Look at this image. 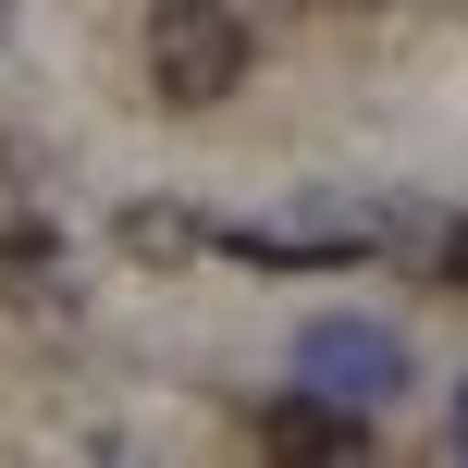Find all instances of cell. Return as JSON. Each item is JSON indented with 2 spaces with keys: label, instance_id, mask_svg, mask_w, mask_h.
Wrapping results in <instances>:
<instances>
[{
  "label": "cell",
  "instance_id": "6da1fadb",
  "mask_svg": "<svg viewBox=\"0 0 468 468\" xmlns=\"http://www.w3.org/2000/svg\"><path fill=\"white\" fill-rule=\"evenodd\" d=\"M148 87L173 112H210L247 87V13L234 0H148Z\"/></svg>",
  "mask_w": 468,
  "mask_h": 468
},
{
  "label": "cell",
  "instance_id": "7a4b0ae2",
  "mask_svg": "<svg viewBox=\"0 0 468 468\" xmlns=\"http://www.w3.org/2000/svg\"><path fill=\"white\" fill-rule=\"evenodd\" d=\"M296 370L321 382V395H346V407H382V395L407 382V357H395L382 321H308V333H296Z\"/></svg>",
  "mask_w": 468,
  "mask_h": 468
},
{
  "label": "cell",
  "instance_id": "3957f363",
  "mask_svg": "<svg viewBox=\"0 0 468 468\" xmlns=\"http://www.w3.org/2000/svg\"><path fill=\"white\" fill-rule=\"evenodd\" d=\"M259 444L271 456H370V407H346V395L308 382V395H283L271 420H259Z\"/></svg>",
  "mask_w": 468,
  "mask_h": 468
},
{
  "label": "cell",
  "instance_id": "277c9868",
  "mask_svg": "<svg viewBox=\"0 0 468 468\" xmlns=\"http://www.w3.org/2000/svg\"><path fill=\"white\" fill-rule=\"evenodd\" d=\"M123 247H136V259H197L210 222H186V210H123Z\"/></svg>",
  "mask_w": 468,
  "mask_h": 468
},
{
  "label": "cell",
  "instance_id": "5b68a950",
  "mask_svg": "<svg viewBox=\"0 0 468 468\" xmlns=\"http://www.w3.org/2000/svg\"><path fill=\"white\" fill-rule=\"evenodd\" d=\"M444 283H456V296H468V222L444 234Z\"/></svg>",
  "mask_w": 468,
  "mask_h": 468
},
{
  "label": "cell",
  "instance_id": "8992f818",
  "mask_svg": "<svg viewBox=\"0 0 468 468\" xmlns=\"http://www.w3.org/2000/svg\"><path fill=\"white\" fill-rule=\"evenodd\" d=\"M456 444H468V395H456Z\"/></svg>",
  "mask_w": 468,
  "mask_h": 468
}]
</instances>
